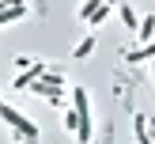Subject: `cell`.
Masks as SVG:
<instances>
[{
  "instance_id": "obj_13",
  "label": "cell",
  "mask_w": 155,
  "mask_h": 144,
  "mask_svg": "<svg viewBox=\"0 0 155 144\" xmlns=\"http://www.w3.org/2000/svg\"><path fill=\"white\" fill-rule=\"evenodd\" d=\"M8 8H27L23 0H0V12H8Z\"/></svg>"
},
{
  "instance_id": "obj_2",
  "label": "cell",
  "mask_w": 155,
  "mask_h": 144,
  "mask_svg": "<svg viewBox=\"0 0 155 144\" xmlns=\"http://www.w3.org/2000/svg\"><path fill=\"white\" fill-rule=\"evenodd\" d=\"M68 95H72V110L80 114V133H76V140L91 144V136H95V129H91V95H87V87H72Z\"/></svg>"
},
{
  "instance_id": "obj_3",
  "label": "cell",
  "mask_w": 155,
  "mask_h": 144,
  "mask_svg": "<svg viewBox=\"0 0 155 144\" xmlns=\"http://www.w3.org/2000/svg\"><path fill=\"white\" fill-rule=\"evenodd\" d=\"M45 72H49V65H45V61H34L30 68H23V72L15 76V80H12V87H15V91H27L30 83H34V80H42Z\"/></svg>"
},
{
  "instance_id": "obj_6",
  "label": "cell",
  "mask_w": 155,
  "mask_h": 144,
  "mask_svg": "<svg viewBox=\"0 0 155 144\" xmlns=\"http://www.w3.org/2000/svg\"><path fill=\"white\" fill-rule=\"evenodd\" d=\"M133 133H136V140H140V144H155V136H151L148 118H144V114H136V118H133Z\"/></svg>"
},
{
  "instance_id": "obj_5",
  "label": "cell",
  "mask_w": 155,
  "mask_h": 144,
  "mask_svg": "<svg viewBox=\"0 0 155 144\" xmlns=\"http://www.w3.org/2000/svg\"><path fill=\"white\" fill-rule=\"evenodd\" d=\"M117 15H121V23H125V27L133 30V34L140 30V15H136V8L129 4V0H117Z\"/></svg>"
},
{
  "instance_id": "obj_16",
  "label": "cell",
  "mask_w": 155,
  "mask_h": 144,
  "mask_svg": "<svg viewBox=\"0 0 155 144\" xmlns=\"http://www.w3.org/2000/svg\"><path fill=\"white\" fill-rule=\"evenodd\" d=\"M0 106H4V102H0Z\"/></svg>"
},
{
  "instance_id": "obj_4",
  "label": "cell",
  "mask_w": 155,
  "mask_h": 144,
  "mask_svg": "<svg viewBox=\"0 0 155 144\" xmlns=\"http://www.w3.org/2000/svg\"><path fill=\"white\" fill-rule=\"evenodd\" d=\"M121 57H125V65H144V61H155V42L136 45V49H125Z\"/></svg>"
},
{
  "instance_id": "obj_15",
  "label": "cell",
  "mask_w": 155,
  "mask_h": 144,
  "mask_svg": "<svg viewBox=\"0 0 155 144\" xmlns=\"http://www.w3.org/2000/svg\"><path fill=\"white\" fill-rule=\"evenodd\" d=\"M151 136H155V129H151Z\"/></svg>"
},
{
  "instance_id": "obj_1",
  "label": "cell",
  "mask_w": 155,
  "mask_h": 144,
  "mask_svg": "<svg viewBox=\"0 0 155 144\" xmlns=\"http://www.w3.org/2000/svg\"><path fill=\"white\" fill-rule=\"evenodd\" d=\"M0 121H8V125H12V136H15L19 144H38V140H42L38 125H34L23 110H15V106H8V102L0 106Z\"/></svg>"
},
{
  "instance_id": "obj_12",
  "label": "cell",
  "mask_w": 155,
  "mask_h": 144,
  "mask_svg": "<svg viewBox=\"0 0 155 144\" xmlns=\"http://www.w3.org/2000/svg\"><path fill=\"white\" fill-rule=\"evenodd\" d=\"M64 129H72V133H80V114H76L72 106L64 110Z\"/></svg>"
},
{
  "instance_id": "obj_11",
  "label": "cell",
  "mask_w": 155,
  "mask_h": 144,
  "mask_svg": "<svg viewBox=\"0 0 155 144\" xmlns=\"http://www.w3.org/2000/svg\"><path fill=\"white\" fill-rule=\"evenodd\" d=\"M98 4H102V0H83V4H80V12H76V15H80V19H83V23H87V19H91V15H95V12H98Z\"/></svg>"
},
{
  "instance_id": "obj_14",
  "label": "cell",
  "mask_w": 155,
  "mask_h": 144,
  "mask_svg": "<svg viewBox=\"0 0 155 144\" xmlns=\"http://www.w3.org/2000/svg\"><path fill=\"white\" fill-rule=\"evenodd\" d=\"M151 80H155V61H151Z\"/></svg>"
},
{
  "instance_id": "obj_9",
  "label": "cell",
  "mask_w": 155,
  "mask_h": 144,
  "mask_svg": "<svg viewBox=\"0 0 155 144\" xmlns=\"http://www.w3.org/2000/svg\"><path fill=\"white\" fill-rule=\"evenodd\" d=\"M91 53H95V34H83V38H80V45L72 49V57H76V61H87Z\"/></svg>"
},
{
  "instance_id": "obj_8",
  "label": "cell",
  "mask_w": 155,
  "mask_h": 144,
  "mask_svg": "<svg viewBox=\"0 0 155 144\" xmlns=\"http://www.w3.org/2000/svg\"><path fill=\"white\" fill-rule=\"evenodd\" d=\"M136 38H140V45L155 42V15H144V19H140V30H136Z\"/></svg>"
},
{
  "instance_id": "obj_10",
  "label": "cell",
  "mask_w": 155,
  "mask_h": 144,
  "mask_svg": "<svg viewBox=\"0 0 155 144\" xmlns=\"http://www.w3.org/2000/svg\"><path fill=\"white\" fill-rule=\"evenodd\" d=\"M27 19V8H8V12H0V27H12V23Z\"/></svg>"
},
{
  "instance_id": "obj_7",
  "label": "cell",
  "mask_w": 155,
  "mask_h": 144,
  "mask_svg": "<svg viewBox=\"0 0 155 144\" xmlns=\"http://www.w3.org/2000/svg\"><path fill=\"white\" fill-rule=\"evenodd\" d=\"M114 4H117V0H102V4H98V12H95V15H91V19H87V23H91V30H98V27H102L106 19H110Z\"/></svg>"
}]
</instances>
